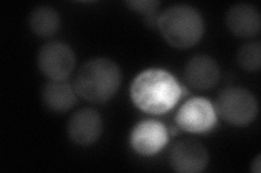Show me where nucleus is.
<instances>
[{"mask_svg": "<svg viewBox=\"0 0 261 173\" xmlns=\"http://www.w3.org/2000/svg\"><path fill=\"white\" fill-rule=\"evenodd\" d=\"M129 94L137 109L162 115L172 110L184 93L172 74L161 68H148L134 78Z\"/></svg>", "mask_w": 261, "mask_h": 173, "instance_id": "obj_1", "label": "nucleus"}, {"mask_svg": "<svg viewBox=\"0 0 261 173\" xmlns=\"http://www.w3.org/2000/svg\"><path fill=\"white\" fill-rule=\"evenodd\" d=\"M121 70L112 60L96 57L77 71L73 88L77 95L94 104H105L117 94L121 86Z\"/></svg>", "mask_w": 261, "mask_h": 173, "instance_id": "obj_2", "label": "nucleus"}, {"mask_svg": "<svg viewBox=\"0 0 261 173\" xmlns=\"http://www.w3.org/2000/svg\"><path fill=\"white\" fill-rule=\"evenodd\" d=\"M161 36L176 49H189L197 45L205 32V23L193 7L176 5L163 11L157 21Z\"/></svg>", "mask_w": 261, "mask_h": 173, "instance_id": "obj_3", "label": "nucleus"}, {"mask_svg": "<svg viewBox=\"0 0 261 173\" xmlns=\"http://www.w3.org/2000/svg\"><path fill=\"white\" fill-rule=\"evenodd\" d=\"M215 109L219 116L230 125L246 127L257 117L258 102L247 89L230 87L220 92Z\"/></svg>", "mask_w": 261, "mask_h": 173, "instance_id": "obj_4", "label": "nucleus"}, {"mask_svg": "<svg viewBox=\"0 0 261 173\" xmlns=\"http://www.w3.org/2000/svg\"><path fill=\"white\" fill-rule=\"evenodd\" d=\"M37 65L40 73L51 81H64L75 67V54L69 45L50 41L40 48Z\"/></svg>", "mask_w": 261, "mask_h": 173, "instance_id": "obj_5", "label": "nucleus"}, {"mask_svg": "<svg viewBox=\"0 0 261 173\" xmlns=\"http://www.w3.org/2000/svg\"><path fill=\"white\" fill-rule=\"evenodd\" d=\"M175 123L186 132L205 133L216 126L217 112L207 98L193 97L179 107Z\"/></svg>", "mask_w": 261, "mask_h": 173, "instance_id": "obj_6", "label": "nucleus"}, {"mask_svg": "<svg viewBox=\"0 0 261 173\" xmlns=\"http://www.w3.org/2000/svg\"><path fill=\"white\" fill-rule=\"evenodd\" d=\"M171 167L179 173H198L206 169L209 154L198 140L184 139L177 141L170 151Z\"/></svg>", "mask_w": 261, "mask_h": 173, "instance_id": "obj_7", "label": "nucleus"}, {"mask_svg": "<svg viewBox=\"0 0 261 173\" xmlns=\"http://www.w3.org/2000/svg\"><path fill=\"white\" fill-rule=\"evenodd\" d=\"M169 130L162 122L146 119L133 128L129 143L133 151L142 156L158 154L169 142Z\"/></svg>", "mask_w": 261, "mask_h": 173, "instance_id": "obj_8", "label": "nucleus"}, {"mask_svg": "<svg viewBox=\"0 0 261 173\" xmlns=\"http://www.w3.org/2000/svg\"><path fill=\"white\" fill-rule=\"evenodd\" d=\"M67 130L72 142L80 146H89L100 139L103 122L99 113L88 107L72 115Z\"/></svg>", "mask_w": 261, "mask_h": 173, "instance_id": "obj_9", "label": "nucleus"}, {"mask_svg": "<svg viewBox=\"0 0 261 173\" xmlns=\"http://www.w3.org/2000/svg\"><path fill=\"white\" fill-rule=\"evenodd\" d=\"M221 70L215 59L209 55L193 56L185 66L184 76L189 85L196 90L205 91L214 88L220 79Z\"/></svg>", "mask_w": 261, "mask_h": 173, "instance_id": "obj_10", "label": "nucleus"}, {"mask_svg": "<svg viewBox=\"0 0 261 173\" xmlns=\"http://www.w3.org/2000/svg\"><path fill=\"white\" fill-rule=\"evenodd\" d=\"M226 26L233 35L241 38H252L261 28L260 13L249 4H236L226 12Z\"/></svg>", "mask_w": 261, "mask_h": 173, "instance_id": "obj_11", "label": "nucleus"}, {"mask_svg": "<svg viewBox=\"0 0 261 173\" xmlns=\"http://www.w3.org/2000/svg\"><path fill=\"white\" fill-rule=\"evenodd\" d=\"M42 101L54 113H67L76 103L74 88L65 81H49L43 87Z\"/></svg>", "mask_w": 261, "mask_h": 173, "instance_id": "obj_12", "label": "nucleus"}, {"mask_svg": "<svg viewBox=\"0 0 261 173\" xmlns=\"http://www.w3.org/2000/svg\"><path fill=\"white\" fill-rule=\"evenodd\" d=\"M29 24L36 36L47 38L57 34L61 25V19L54 8L40 6L31 12Z\"/></svg>", "mask_w": 261, "mask_h": 173, "instance_id": "obj_13", "label": "nucleus"}, {"mask_svg": "<svg viewBox=\"0 0 261 173\" xmlns=\"http://www.w3.org/2000/svg\"><path fill=\"white\" fill-rule=\"evenodd\" d=\"M238 63L246 72H258L261 66L260 41H251L243 45L238 51Z\"/></svg>", "mask_w": 261, "mask_h": 173, "instance_id": "obj_14", "label": "nucleus"}, {"mask_svg": "<svg viewBox=\"0 0 261 173\" xmlns=\"http://www.w3.org/2000/svg\"><path fill=\"white\" fill-rule=\"evenodd\" d=\"M125 4L130 10L146 16H151L160 6L159 2H153V0H135V2H126Z\"/></svg>", "mask_w": 261, "mask_h": 173, "instance_id": "obj_15", "label": "nucleus"}, {"mask_svg": "<svg viewBox=\"0 0 261 173\" xmlns=\"http://www.w3.org/2000/svg\"><path fill=\"white\" fill-rule=\"evenodd\" d=\"M250 171L255 172V173H260L261 171V159H260V155H258L257 157L252 160L251 162V167H250Z\"/></svg>", "mask_w": 261, "mask_h": 173, "instance_id": "obj_16", "label": "nucleus"}]
</instances>
